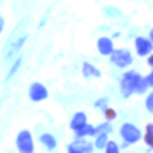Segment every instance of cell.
Returning <instances> with one entry per match:
<instances>
[{"mask_svg": "<svg viewBox=\"0 0 153 153\" xmlns=\"http://www.w3.org/2000/svg\"><path fill=\"white\" fill-rule=\"evenodd\" d=\"M39 143L43 145L46 150H56V146H58V140H56L51 133H41L39 134Z\"/></svg>", "mask_w": 153, "mask_h": 153, "instance_id": "obj_11", "label": "cell"}, {"mask_svg": "<svg viewBox=\"0 0 153 153\" xmlns=\"http://www.w3.org/2000/svg\"><path fill=\"white\" fill-rule=\"evenodd\" d=\"M82 75L85 76V78H99L102 73H100V70H99L95 65H92L90 61H85L82 65Z\"/></svg>", "mask_w": 153, "mask_h": 153, "instance_id": "obj_12", "label": "cell"}, {"mask_svg": "<svg viewBox=\"0 0 153 153\" xmlns=\"http://www.w3.org/2000/svg\"><path fill=\"white\" fill-rule=\"evenodd\" d=\"M70 129L75 133V136H80V138H88L95 134V128L92 124H88V117L83 111H78V112L71 116Z\"/></svg>", "mask_w": 153, "mask_h": 153, "instance_id": "obj_3", "label": "cell"}, {"mask_svg": "<svg viewBox=\"0 0 153 153\" xmlns=\"http://www.w3.org/2000/svg\"><path fill=\"white\" fill-rule=\"evenodd\" d=\"M94 107H95L97 111H102V112H104V111L107 109V107H109V99H107V97H100V99H97V100L94 102Z\"/></svg>", "mask_w": 153, "mask_h": 153, "instance_id": "obj_16", "label": "cell"}, {"mask_svg": "<svg viewBox=\"0 0 153 153\" xmlns=\"http://www.w3.org/2000/svg\"><path fill=\"white\" fill-rule=\"evenodd\" d=\"M27 95L33 102H41V100H46V99L49 97V92L41 82H34V83H31V87H29Z\"/></svg>", "mask_w": 153, "mask_h": 153, "instance_id": "obj_8", "label": "cell"}, {"mask_svg": "<svg viewBox=\"0 0 153 153\" xmlns=\"http://www.w3.org/2000/svg\"><path fill=\"white\" fill-rule=\"evenodd\" d=\"M16 146L21 153H33L34 152V140H33V133L29 129H22L19 131L16 138Z\"/></svg>", "mask_w": 153, "mask_h": 153, "instance_id": "obj_6", "label": "cell"}, {"mask_svg": "<svg viewBox=\"0 0 153 153\" xmlns=\"http://www.w3.org/2000/svg\"><path fill=\"white\" fill-rule=\"evenodd\" d=\"M66 150L70 153H90L94 150V145L88 141L87 138L76 136L75 141H71V143L66 145Z\"/></svg>", "mask_w": 153, "mask_h": 153, "instance_id": "obj_7", "label": "cell"}, {"mask_svg": "<svg viewBox=\"0 0 153 153\" xmlns=\"http://www.w3.org/2000/svg\"><path fill=\"white\" fill-rule=\"evenodd\" d=\"M104 150L107 153H119V145L116 141H112V140H107V143H105V146H104Z\"/></svg>", "mask_w": 153, "mask_h": 153, "instance_id": "obj_17", "label": "cell"}, {"mask_svg": "<svg viewBox=\"0 0 153 153\" xmlns=\"http://www.w3.org/2000/svg\"><path fill=\"white\" fill-rule=\"evenodd\" d=\"M102 14H104L107 19H121V17H123V12H121V9H117V7H112V5L102 7Z\"/></svg>", "mask_w": 153, "mask_h": 153, "instance_id": "obj_13", "label": "cell"}, {"mask_svg": "<svg viewBox=\"0 0 153 153\" xmlns=\"http://www.w3.org/2000/svg\"><path fill=\"white\" fill-rule=\"evenodd\" d=\"M104 114H105V117H107L109 121H114L116 117H117V112H116L114 109H111V107H107V109L104 111Z\"/></svg>", "mask_w": 153, "mask_h": 153, "instance_id": "obj_21", "label": "cell"}, {"mask_svg": "<svg viewBox=\"0 0 153 153\" xmlns=\"http://www.w3.org/2000/svg\"><path fill=\"white\" fill-rule=\"evenodd\" d=\"M95 133H107V134H111L112 133V124L111 123H102V124H99L95 128Z\"/></svg>", "mask_w": 153, "mask_h": 153, "instance_id": "obj_19", "label": "cell"}, {"mask_svg": "<svg viewBox=\"0 0 153 153\" xmlns=\"http://www.w3.org/2000/svg\"><path fill=\"white\" fill-rule=\"evenodd\" d=\"M94 136H95L94 146L97 148V150H104L105 143H107V140H109V134H107V133H95Z\"/></svg>", "mask_w": 153, "mask_h": 153, "instance_id": "obj_15", "label": "cell"}, {"mask_svg": "<svg viewBox=\"0 0 153 153\" xmlns=\"http://www.w3.org/2000/svg\"><path fill=\"white\" fill-rule=\"evenodd\" d=\"M146 85L143 82V76L134 70H129L123 73V76L119 78V90L121 95L124 99H129L133 94H143L146 92Z\"/></svg>", "mask_w": 153, "mask_h": 153, "instance_id": "obj_2", "label": "cell"}, {"mask_svg": "<svg viewBox=\"0 0 153 153\" xmlns=\"http://www.w3.org/2000/svg\"><path fill=\"white\" fill-rule=\"evenodd\" d=\"M145 107H146L148 112H153V94H148L146 99H145Z\"/></svg>", "mask_w": 153, "mask_h": 153, "instance_id": "obj_20", "label": "cell"}, {"mask_svg": "<svg viewBox=\"0 0 153 153\" xmlns=\"http://www.w3.org/2000/svg\"><path fill=\"white\" fill-rule=\"evenodd\" d=\"M109 58H111V63L114 66H117V68H121V70L128 68L133 63V55L128 48L112 49V53L109 55Z\"/></svg>", "mask_w": 153, "mask_h": 153, "instance_id": "obj_5", "label": "cell"}, {"mask_svg": "<svg viewBox=\"0 0 153 153\" xmlns=\"http://www.w3.org/2000/svg\"><path fill=\"white\" fill-rule=\"evenodd\" d=\"M97 49L102 56H109L112 53V49H114V41H112V38H109V36H100L97 39Z\"/></svg>", "mask_w": 153, "mask_h": 153, "instance_id": "obj_10", "label": "cell"}, {"mask_svg": "<svg viewBox=\"0 0 153 153\" xmlns=\"http://www.w3.org/2000/svg\"><path fill=\"white\" fill-rule=\"evenodd\" d=\"M119 134L123 138V145L124 146H129V145H134L141 140V131H140V128L136 124H133V123H123L119 128Z\"/></svg>", "mask_w": 153, "mask_h": 153, "instance_id": "obj_4", "label": "cell"}, {"mask_svg": "<svg viewBox=\"0 0 153 153\" xmlns=\"http://www.w3.org/2000/svg\"><path fill=\"white\" fill-rule=\"evenodd\" d=\"M29 19L24 17L17 22V26L14 27V31L10 33L9 39H7L5 46H4V60L12 61L16 56H19L21 49L24 48V44L29 38Z\"/></svg>", "mask_w": 153, "mask_h": 153, "instance_id": "obj_1", "label": "cell"}, {"mask_svg": "<svg viewBox=\"0 0 153 153\" xmlns=\"http://www.w3.org/2000/svg\"><path fill=\"white\" fill-rule=\"evenodd\" d=\"M4 26H5V21H4V17H2V14H0V34H2V31H4Z\"/></svg>", "mask_w": 153, "mask_h": 153, "instance_id": "obj_22", "label": "cell"}, {"mask_svg": "<svg viewBox=\"0 0 153 153\" xmlns=\"http://www.w3.org/2000/svg\"><path fill=\"white\" fill-rule=\"evenodd\" d=\"M12 61H14V63H12V66H10V71H9V73H7V76H5V82L12 80V78L16 76V73L21 70V66H22V58H21V56H16Z\"/></svg>", "mask_w": 153, "mask_h": 153, "instance_id": "obj_14", "label": "cell"}, {"mask_svg": "<svg viewBox=\"0 0 153 153\" xmlns=\"http://www.w3.org/2000/svg\"><path fill=\"white\" fill-rule=\"evenodd\" d=\"M152 48H153V43L150 38H145V36L134 38V49H136L138 56H150Z\"/></svg>", "mask_w": 153, "mask_h": 153, "instance_id": "obj_9", "label": "cell"}, {"mask_svg": "<svg viewBox=\"0 0 153 153\" xmlns=\"http://www.w3.org/2000/svg\"><path fill=\"white\" fill-rule=\"evenodd\" d=\"M145 143L148 146H153V126L148 124L146 126V133H145Z\"/></svg>", "mask_w": 153, "mask_h": 153, "instance_id": "obj_18", "label": "cell"}]
</instances>
